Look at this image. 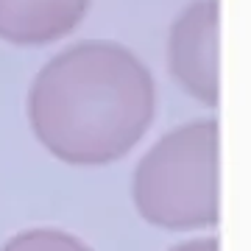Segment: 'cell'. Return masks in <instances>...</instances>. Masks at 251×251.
<instances>
[{
  "label": "cell",
  "instance_id": "cell-5",
  "mask_svg": "<svg viewBox=\"0 0 251 251\" xmlns=\"http://www.w3.org/2000/svg\"><path fill=\"white\" fill-rule=\"evenodd\" d=\"M0 251H92V246H87L81 237L64 229L34 226V229H25L9 237L0 246Z\"/></svg>",
  "mask_w": 251,
  "mask_h": 251
},
{
  "label": "cell",
  "instance_id": "cell-6",
  "mask_svg": "<svg viewBox=\"0 0 251 251\" xmlns=\"http://www.w3.org/2000/svg\"><path fill=\"white\" fill-rule=\"evenodd\" d=\"M168 251H221V243H218V237H196V240L176 243Z\"/></svg>",
  "mask_w": 251,
  "mask_h": 251
},
{
  "label": "cell",
  "instance_id": "cell-1",
  "mask_svg": "<svg viewBox=\"0 0 251 251\" xmlns=\"http://www.w3.org/2000/svg\"><path fill=\"white\" fill-rule=\"evenodd\" d=\"M28 123L50 156L75 168L117 162L145 137L156 87L134 50L84 39L48 59L28 90Z\"/></svg>",
  "mask_w": 251,
  "mask_h": 251
},
{
  "label": "cell",
  "instance_id": "cell-2",
  "mask_svg": "<svg viewBox=\"0 0 251 251\" xmlns=\"http://www.w3.org/2000/svg\"><path fill=\"white\" fill-rule=\"evenodd\" d=\"M218 153L221 134L212 117L162 134L134 168L131 198L140 218L168 232L218 226Z\"/></svg>",
  "mask_w": 251,
  "mask_h": 251
},
{
  "label": "cell",
  "instance_id": "cell-4",
  "mask_svg": "<svg viewBox=\"0 0 251 251\" xmlns=\"http://www.w3.org/2000/svg\"><path fill=\"white\" fill-rule=\"evenodd\" d=\"M92 0H0V39L17 48H39L70 36Z\"/></svg>",
  "mask_w": 251,
  "mask_h": 251
},
{
  "label": "cell",
  "instance_id": "cell-3",
  "mask_svg": "<svg viewBox=\"0 0 251 251\" xmlns=\"http://www.w3.org/2000/svg\"><path fill=\"white\" fill-rule=\"evenodd\" d=\"M168 70L190 98L215 109L221 100V0H193L168 34Z\"/></svg>",
  "mask_w": 251,
  "mask_h": 251
}]
</instances>
